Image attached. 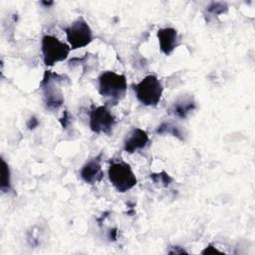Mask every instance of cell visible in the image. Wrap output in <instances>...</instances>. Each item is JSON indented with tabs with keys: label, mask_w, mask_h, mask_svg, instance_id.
Returning <instances> with one entry per match:
<instances>
[{
	"label": "cell",
	"mask_w": 255,
	"mask_h": 255,
	"mask_svg": "<svg viewBox=\"0 0 255 255\" xmlns=\"http://www.w3.org/2000/svg\"><path fill=\"white\" fill-rule=\"evenodd\" d=\"M69 83V78L64 74H58L50 70L44 72L40 88L43 95L45 109L49 112L58 111L64 104V95L61 85Z\"/></svg>",
	"instance_id": "1"
},
{
	"label": "cell",
	"mask_w": 255,
	"mask_h": 255,
	"mask_svg": "<svg viewBox=\"0 0 255 255\" xmlns=\"http://www.w3.org/2000/svg\"><path fill=\"white\" fill-rule=\"evenodd\" d=\"M99 94L105 100V105L116 106L126 96L128 91L127 78L123 74L106 71L98 78Z\"/></svg>",
	"instance_id": "2"
},
{
	"label": "cell",
	"mask_w": 255,
	"mask_h": 255,
	"mask_svg": "<svg viewBox=\"0 0 255 255\" xmlns=\"http://www.w3.org/2000/svg\"><path fill=\"white\" fill-rule=\"evenodd\" d=\"M137 101L146 107H155L162 96L163 86L155 75L145 76L139 83L132 85Z\"/></svg>",
	"instance_id": "3"
},
{
	"label": "cell",
	"mask_w": 255,
	"mask_h": 255,
	"mask_svg": "<svg viewBox=\"0 0 255 255\" xmlns=\"http://www.w3.org/2000/svg\"><path fill=\"white\" fill-rule=\"evenodd\" d=\"M108 176L112 185L121 193L130 190L137 183L136 176L130 165L123 160L111 162L108 169Z\"/></svg>",
	"instance_id": "4"
},
{
	"label": "cell",
	"mask_w": 255,
	"mask_h": 255,
	"mask_svg": "<svg viewBox=\"0 0 255 255\" xmlns=\"http://www.w3.org/2000/svg\"><path fill=\"white\" fill-rule=\"evenodd\" d=\"M41 52L43 63L46 67H53L55 64L66 60L71 52L69 44L61 42L52 35H44L41 40Z\"/></svg>",
	"instance_id": "5"
},
{
	"label": "cell",
	"mask_w": 255,
	"mask_h": 255,
	"mask_svg": "<svg viewBox=\"0 0 255 255\" xmlns=\"http://www.w3.org/2000/svg\"><path fill=\"white\" fill-rule=\"evenodd\" d=\"M68 44L71 50H77L88 46L94 39L93 31L84 17H79L68 27L64 28Z\"/></svg>",
	"instance_id": "6"
},
{
	"label": "cell",
	"mask_w": 255,
	"mask_h": 255,
	"mask_svg": "<svg viewBox=\"0 0 255 255\" xmlns=\"http://www.w3.org/2000/svg\"><path fill=\"white\" fill-rule=\"evenodd\" d=\"M117 124V119L107 105L93 108L89 114V126L93 132L97 134H108L113 132Z\"/></svg>",
	"instance_id": "7"
},
{
	"label": "cell",
	"mask_w": 255,
	"mask_h": 255,
	"mask_svg": "<svg viewBox=\"0 0 255 255\" xmlns=\"http://www.w3.org/2000/svg\"><path fill=\"white\" fill-rule=\"evenodd\" d=\"M102 153L89 159L80 169L81 178L88 184H96L104 177V171L101 165Z\"/></svg>",
	"instance_id": "8"
},
{
	"label": "cell",
	"mask_w": 255,
	"mask_h": 255,
	"mask_svg": "<svg viewBox=\"0 0 255 255\" xmlns=\"http://www.w3.org/2000/svg\"><path fill=\"white\" fill-rule=\"evenodd\" d=\"M149 141L147 132L141 128H132L125 138L124 150L128 153H134L144 148Z\"/></svg>",
	"instance_id": "9"
},
{
	"label": "cell",
	"mask_w": 255,
	"mask_h": 255,
	"mask_svg": "<svg viewBox=\"0 0 255 255\" xmlns=\"http://www.w3.org/2000/svg\"><path fill=\"white\" fill-rule=\"evenodd\" d=\"M157 39L159 49L165 56H169L179 45L178 33L171 27L159 29L157 31Z\"/></svg>",
	"instance_id": "10"
},
{
	"label": "cell",
	"mask_w": 255,
	"mask_h": 255,
	"mask_svg": "<svg viewBox=\"0 0 255 255\" xmlns=\"http://www.w3.org/2000/svg\"><path fill=\"white\" fill-rule=\"evenodd\" d=\"M195 109L196 103L192 96H181L172 103L168 113L178 119H186Z\"/></svg>",
	"instance_id": "11"
},
{
	"label": "cell",
	"mask_w": 255,
	"mask_h": 255,
	"mask_svg": "<svg viewBox=\"0 0 255 255\" xmlns=\"http://www.w3.org/2000/svg\"><path fill=\"white\" fill-rule=\"evenodd\" d=\"M155 132L157 134H170L172 136L177 137L180 140H184V132L182 131V129L180 128V127H178L177 125H174L173 123L170 122H163L161 123L157 128Z\"/></svg>",
	"instance_id": "12"
},
{
	"label": "cell",
	"mask_w": 255,
	"mask_h": 255,
	"mask_svg": "<svg viewBox=\"0 0 255 255\" xmlns=\"http://www.w3.org/2000/svg\"><path fill=\"white\" fill-rule=\"evenodd\" d=\"M2 168H1V184L0 189L3 193L9 192L11 190V175H10V168L8 163L5 161L4 158L1 159Z\"/></svg>",
	"instance_id": "13"
},
{
	"label": "cell",
	"mask_w": 255,
	"mask_h": 255,
	"mask_svg": "<svg viewBox=\"0 0 255 255\" xmlns=\"http://www.w3.org/2000/svg\"><path fill=\"white\" fill-rule=\"evenodd\" d=\"M151 181L158 187H167L170 185V183L173 181V178L164 170L160 172L151 173L149 175Z\"/></svg>",
	"instance_id": "14"
},
{
	"label": "cell",
	"mask_w": 255,
	"mask_h": 255,
	"mask_svg": "<svg viewBox=\"0 0 255 255\" xmlns=\"http://www.w3.org/2000/svg\"><path fill=\"white\" fill-rule=\"evenodd\" d=\"M207 11L211 15L217 16V15L226 13L228 11V6L225 2H211L207 6Z\"/></svg>",
	"instance_id": "15"
},
{
	"label": "cell",
	"mask_w": 255,
	"mask_h": 255,
	"mask_svg": "<svg viewBox=\"0 0 255 255\" xmlns=\"http://www.w3.org/2000/svg\"><path fill=\"white\" fill-rule=\"evenodd\" d=\"M72 119H73V117H72V115L69 113V111L65 110V111L63 112L62 118L59 119V122H60V124H61V126H62V128H63L64 129H67L68 127L71 126V124H72Z\"/></svg>",
	"instance_id": "16"
},
{
	"label": "cell",
	"mask_w": 255,
	"mask_h": 255,
	"mask_svg": "<svg viewBox=\"0 0 255 255\" xmlns=\"http://www.w3.org/2000/svg\"><path fill=\"white\" fill-rule=\"evenodd\" d=\"M39 126V121H38V119L36 118V117H31L29 120H28V122H27V128H29V129H34V128H36L37 127Z\"/></svg>",
	"instance_id": "17"
},
{
	"label": "cell",
	"mask_w": 255,
	"mask_h": 255,
	"mask_svg": "<svg viewBox=\"0 0 255 255\" xmlns=\"http://www.w3.org/2000/svg\"><path fill=\"white\" fill-rule=\"evenodd\" d=\"M210 253H221V251L215 248L212 244H209L207 247H205V249L201 251V254H210Z\"/></svg>",
	"instance_id": "18"
},
{
	"label": "cell",
	"mask_w": 255,
	"mask_h": 255,
	"mask_svg": "<svg viewBox=\"0 0 255 255\" xmlns=\"http://www.w3.org/2000/svg\"><path fill=\"white\" fill-rule=\"evenodd\" d=\"M171 248L173 250H169L168 253L169 254H181V253H187L182 247L180 246H171Z\"/></svg>",
	"instance_id": "19"
},
{
	"label": "cell",
	"mask_w": 255,
	"mask_h": 255,
	"mask_svg": "<svg viewBox=\"0 0 255 255\" xmlns=\"http://www.w3.org/2000/svg\"><path fill=\"white\" fill-rule=\"evenodd\" d=\"M117 233H118V229L117 228L111 230V232H110V239L115 241L117 239Z\"/></svg>",
	"instance_id": "20"
},
{
	"label": "cell",
	"mask_w": 255,
	"mask_h": 255,
	"mask_svg": "<svg viewBox=\"0 0 255 255\" xmlns=\"http://www.w3.org/2000/svg\"><path fill=\"white\" fill-rule=\"evenodd\" d=\"M42 4H46V5H52L53 4V2H42Z\"/></svg>",
	"instance_id": "21"
}]
</instances>
